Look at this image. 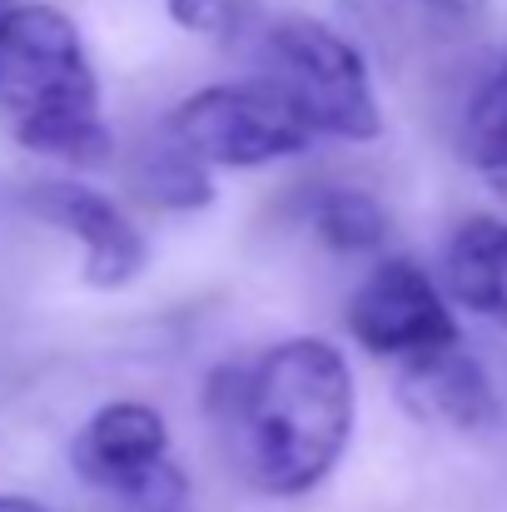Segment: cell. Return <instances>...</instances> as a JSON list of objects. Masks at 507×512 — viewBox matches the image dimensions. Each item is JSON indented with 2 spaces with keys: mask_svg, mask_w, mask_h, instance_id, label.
Returning a JSON list of instances; mask_svg holds the SVG:
<instances>
[{
  "mask_svg": "<svg viewBox=\"0 0 507 512\" xmlns=\"http://www.w3.org/2000/svg\"><path fill=\"white\" fill-rule=\"evenodd\" d=\"M0 512H50L45 503L25 498V493H0Z\"/></svg>",
  "mask_w": 507,
  "mask_h": 512,
  "instance_id": "cell-15",
  "label": "cell"
},
{
  "mask_svg": "<svg viewBox=\"0 0 507 512\" xmlns=\"http://www.w3.org/2000/svg\"><path fill=\"white\" fill-rule=\"evenodd\" d=\"M70 463L85 483L140 498V503H169L179 498V478L169 468V423L150 403H105L70 443Z\"/></svg>",
  "mask_w": 507,
  "mask_h": 512,
  "instance_id": "cell-6",
  "label": "cell"
},
{
  "mask_svg": "<svg viewBox=\"0 0 507 512\" xmlns=\"http://www.w3.org/2000/svg\"><path fill=\"white\" fill-rule=\"evenodd\" d=\"M165 135L209 170H259L294 160L314 145V130L269 80L204 85L184 95L165 120Z\"/></svg>",
  "mask_w": 507,
  "mask_h": 512,
  "instance_id": "cell-4",
  "label": "cell"
},
{
  "mask_svg": "<svg viewBox=\"0 0 507 512\" xmlns=\"http://www.w3.org/2000/svg\"><path fill=\"white\" fill-rule=\"evenodd\" d=\"M458 155L483 174L507 170V60L473 90L458 125Z\"/></svg>",
  "mask_w": 507,
  "mask_h": 512,
  "instance_id": "cell-11",
  "label": "cell"
},
{
  "mask_svg": "<svg viewBox=\"0 0 507 512\" xmlns=\"http://www.w3.org/2000/svg\"><path fill=\"white\" fill-rule=\"evenodd\" d=\"M130 189L135 199H145L150 209H169V214H189V209H204L214 204V179L209 165H199L189 150H179L174 140L160 145H145L135 160H130Z\"/></svg>",
  "mask_w": 507,
  "mask_h": 512,
  "instance_id": "cell-10",
  "label": "cell"
},
{
  "mask_svg": "<svg viewBox=\"0 0 507 512\" xmlns=\"http://www.w3.org/2000/svg\"><path fill=\"white\" fill-rule=\"evenodd\" d=\"M169 20L189 35H204V40H229L249 25L254 15V0H165Z\"/></svg>",
  "mask_w": 507,
  "mask_h": 512,
  "instance_id": "cell-13",
  "label": "cell"
},
{
  "mask_svg": "<svg viewBox=\"0 0 507 512\" xmlns=\"http://www.w3.org/2000/svg\"><path fill=\"white\" fill-rule=\"evenodd\" d=\"M403 398L418 418L448 423L463 433L498 428V418H503V403H498L488 368L473 353H463L458 343L423 353V358H408L403 363Z\"/></svg>",
  "mask_w": 507,
  "mask_h": 512,
  "instance_id": "cell-8",
  "label": "cell"
},
{
  "mask_svg": "<svg viewBox=\"0 0 507 512\" xmlns=\"http://www.w3.org/2000/svg\"><path fill=\"white\" fill-rule=\"evenodd\" d=\"M209 403L234 438L239 473L269 498L314 493L348 453L358 418V388L343 348L314 334L224 368Z\"/></svg>",
  "mask_w": 507,
  "mask_h": 512,
  "instance_id": "cell-1",
  "label": "cell"
},
{
  "mask_svg": "<svg viewBox=\"0 0 507 512\" xmlns=\"http://www.w3.org/2000/svg\"><path fill=\"white\" fill-rule=\"evenodd\" d=\"M443 294L478 319L507 324V219L473 214L453 229L443 249Z\"/></svg>",
  "mask_w": 507,
  "mask_h": 512,
  "instance_id": "cell-9",
  "label": "cell"
},
{
  "mask_svg": "<svg viewBox=\"0 0 507 512\" xmlns=\"http://www.w3.org/2000/svg\"><path fill=\"white\" fill-rule=\"evenodd\" d=\"M30 209L85 244V284L90 289H125L150 264L145 234L130 224V214L105 189H90L75 179H50V184H35Z\"/></svg>",
  "mask_w": 507,
  "mask_h": 512,
  "instance_id": "cell-7",
  "label": "cell"
},
{
  "mask_svg": "<svg viewBox=\"0 0 507 512\" xmlns=\"http://www.w3.org/2000/svg\"><path fill=\"white\" fill-rule=\"evenodd\" d=\"M0 115L30 155L65 165L110 160L100 75L65 10L45 0L0 5Z\"/></svg>",
  "mask_w": 507,
  "mask_h": 512,
  "instance_id": "cell-2",
  "label": "cell"
},
{
  "mask_svg": "<svg viewBox=\"0 0 507 512\" xmlns=\"http://www.w3.org/2000/svg\"><path fill=\"white\" fill-rule=\"evenodd\" d=\"M438 15H453V20H468V15H483L488 0H428Z\"/></svg>",
  "mask_w": 507,
  "mask_h": 512,
  "instance_id": "cell-14",
  "label": "cell"
},
{
  "mask_svg": "<svg viewBox=\"0 0 507 512\" xmlns=\"http://www.w3.org/2000/svg\"><path fill=\"white\" fill-rule=\"evenodd\" d=\"M314 229L338 254H368L388 239V209L368 189H324L314 204Z\"/></svg>",
  "mask_w": 507,
  "mask_h": 512,
  "instance_id": "cell-12",
  "label": "cell"
},
{
  "mask_svg": "<svg viewBox=\"0 0 507 512\" xmlns=\"http://www.w3.org/2000/svg\"><path fill=\"white\" fill-rule=\"evenodd\" d=\"M488 179H493V189H498V199H503V204H507V170H498V174H488Z\"/></svg>",
  "mask_w": 507,
  "mask_h": 512,
  "instance_id": "cell-16",
  "label": "cell"
},
{
  "mask_svg": "<svg viewBox=\"0 0 507 512\" xmlns=\"http://www.w3.org/2000/svg\"><path fill=\"white\" fill-rule=\"evenodd\" d=\"M264 80L294 105V115L329 140L368 145L383 135V110L368 80V60L334 25L289 15L264 30Z\"/></svg>",
  "mask_w": 507,
  "mask_h": 512,
  "instance_id": "cell-3",
  "label": "cell"
},
{
  "mask_svg": "<svg viewBox=\"0 0 507 512\" xmlns=\"http://www.w3.org/2000/svg\"><path fill=\"white\" fill-rule=\"evenodd\" d=\"M343 324L358 348L378 358H398V363L458 343V319L443 284L418 259H403V254L368 269V279L348 299Z\"/></svg>",
  "mask_w": 507,
  "mask_h": 512,
  "instance_id": "cell-5",
  "label": "cell"
}]
</instances>
